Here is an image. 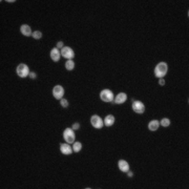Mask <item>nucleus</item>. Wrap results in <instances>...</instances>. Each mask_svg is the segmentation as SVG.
<instances>
[{"label": "nucleus", "mask_w": 189, "mask_h": 189, "mask_svg": "<svg viewBox=\"0 0 189 189\" xmlns=\"http://www.w3.org/2000/svg\"><path fill=\"white\" fill-rule=\"evenodd\" d=\"M60 57H61L60 50H59L57 47L52 48V50H50V58H52V60L55 61V62H58L59 59H60Z\"/></svg>", "instance_id": "obj_11"}, {"label": "nucleus", "mask_w": 189, "mask_h": 189, "mask_svg": "<svg viewBox=\"0 0 189 189\" xmlns=\"http://www.w3.org/2000/svg\"><path fill=\"white\" fill-rule=\"evenodd\" d=\"M61 56L64 57L67 60H72V59L75 57V53H74L73 48H71L69 46H64V47L61 50Z\"/></svg>", "instance_id": "obj_6"}, {"label": "nucleus", "mask_w": 189, "mask_h": 189, "mask_svg": "<svg viewBox=\"0 0 189 189\" xmlns=\"http://www.w3.org/2000/svg\"><path fill=\"white\" fill-rule=\"evenodd\" d=\"M90 123H92L93 126L97 129L102 128L103 125H104V121L102 120L101 117H99L98 114H94V116H92V118H90Z\"/></svg>", "instance_id": "obj_5"}, {"label": "nucleus", "mask_w": 189, "mask_h": 189, "mask_svg": "<svg viewBox=\"0 0 189 189\" xmlns=\"http://www.w3.org/2000/svg\"><path fill=\"white\" fill-rule=\"evenodd\" d=\"M127 175H128L129 178H131V177H133V173L131 172L130 170H128V171H127Z\"/></svg>", "instance_id": "obj_25"}, {"label": "nucleus", "mask_w": 189, "mask_h": 189, "mask_svg": "<svg viewBox=\"0 0 189 189\" xmlns=\"http://www.w3.org/2000/svg\"><path fill=\"white\" fill-rule=\"evenodd\" d=\"M29 78H31V79H36L37 75H36L35 73H33V72H31V73H29Z\"/></svg>", "instance_id": "obj_23"}, {"label": "nucleus", "mask_w": 189, "mask_h": 189, "mask_svg": "<svg viewBox=\"0 0 189 189\" xmlns=\"http://www.w3.org/2000/svg\"><path fill=\"white\" fill-rule=\"evenodd\" d=\"M63 138L64 140L66 141V143L72 144L75 142V133H74V129L73 128H65V130L63 131Z\"/></svg>", "instance_id": "obj_4"}, {"label": "nucleus", "mask_w": 189, "mask_h": 189, "mask_svg": "<svg viewBox=\"0 0 189 189\" xmlns=\"http://www.w3.org/2000/svg\"><path fill=\"white\" fill-rule=\"evenodd\" d=\"M160 125H162L163 127H168L170 125V120L168 118H164L162 119V121L160 122Z\"/></svg>", "instance_id": "obj_18"}, {"label": "nucleus", "mask_w": 189, "mask_h": 189, "mask_svg": "<svg viewBox=\"0 0 189 189\" xmlns=\"http://www.w3.org/2000/svg\"><path fill=\"white\" fill-rule=\"evenodd\" d=\"M60 104H61V106H62V107H67V106H69V101H67L66 99H61L60 100Z\"/></svg>", "instance_id": "obj_20"}, {"label": "nucleus", "mask_w": 189, "mask_h": 189, "mask_svg": "<svg viewBox=\"0 0 189 189\" xmlns=\"http://www.w3.org/2000/svg\"><path fill=\"white\" fill-rule=\"evenodd\" d=\"M100 98H101V100L104 102H112L114 99V96L111 90L106 88V90H101V93H100Z\"/></svg>", "instance_id": "obj_3"}, {"label": "nucleus", "mask_w": 189, "mask_h": 189, "mask_svg": "<svg viewBox=\"0 0 189 189\" xmlns=\"http://www.w3.org/2000/svg\"><path fill=\"white\" fill-rule=\"evenodd\" d=\"M159 126H160V122H159L158 120H152V121H150V122L148 123V129H149L150 131L158 130Z\"/></svg>", "instance_id": "obj_14"}, {"label": "nucleus", "mask_w": 189, "mask_h": 189, "mask_svg": "<svg viewBox=\"0 0 189 189\" xmlns=\"http://www.w3.org/2000/svg\"><path fill=\"white\" fill-rule=\"evenodd\" d=\"M60 151L61 154H65V156H69V154H72V152H73V147L69 143L60 144Z\"/></svg>", "instance_id": "obj_9"}, {"label": "nucleus", "mask_w": 189, "mask_h": 189, "mask_svg": "<svg viewBox=\"0 0 189 189\" xmlns=\"http://www.w3.org/2000/svg\"><path fill=\"white\" fill-rule=\"evenodd\" d=\"M127 100V95L125 93H119L118 95L114 97V101L116 104H123Z\"/></svg>", "instance_id": "obj_10"}, {"label": "nucleus", "mask_w": 189, "mask_h": 189, "mask_svg": "<svg viewBox=\"0 0 189 189\" xmlns=\"http://www.w3.org/2000/svg\"><path fill=\"white\" fill-rule=\"evenodd\" d=\"M20 32L23 36H26V37H29V36H32V34H33L32 33V29H31V27H29V25H27V24L21 25Z\"/></svg>", "instance_id": "obj_13"}, {"label": "nucleus", "mask_w": 189, "mask_h": 189, "mask_svg": "<svg viewBox=\"0 0 189 189\" xmlns=\"http://www.w3.org/2000/svg\"><path fill=\"white\" fill-rule=\"evenodd\" d=\"M53 95H54L55 99L61 100L63 98V96H64V88L61 85H56L53 88Z\"/></svg>", "instance_id": "obj_7"}, {"label": "nucleus", "mask_w": 189, "mask_h": 189, "mask_svg": "<svg viewBox=\"0 0 189 189\" xmlns=\"http://www.w3.org/2000/svg\"><path fill=\"white\" fill-rule=\"evenodd\" d=\"M74 67H75V62L73 60H67L66 63H65V69L67 71H73Z\"/></svg>", "instance_id": "obj_16"}, {"label": "nucleus", "mask_w": 189, "mask_h": 189, "mask_svg": "<svg viewBox=\"0 0 189 189\" xmlns=\"http://www.w3.org/2000/svg\"><path fill=\"white\" fill-rule=\"evenodd\" d=\"M16 73L20 78H25V77H27V76H29V73H31V72H29V69L26 64L21 63V64H19L18 66H17Z\"/></svg>", "instance_id": "obj_2"}, {"label": "nucleus", "mask_w": 189, "mask_h": 189, "mask_svg": "<svg viewBox=\"0 0 189 189\" xmlns=\"http://www.w3.org/2000/svg\"><path fill=\"white\" fill-rule=\"evenodd\" d=\"M159 84H160L161 86H163V85H165V80L163 79V78H161L160 80H159Z\"/></svg>", "instance_id": "obj_24"}, {"label": "nucleus", "mask_w": 189, "mask_h": 189, "mask_svg": "<svg viewBox=\"0 0 189 189\" xmlns=\"http://www.w3.org/2000/svg\"><path fill=\"white\" fill-rule=\"evenodd\" d=\"M118 166H119V169H120L122 172H127V171L129 170V164L125 160H119Z\"/></svg>", "instance_id": "obj_12"}, {"label": "nucleus", "mask_w": 189, "mask_h": 189, "mask_svg": "<svg viewBox=\"0 0 189 189\" xmlns=\"http://www.w3.org/2000/svg\"><path fill=\"white\" fill-rule=\"evenodd\" d=\"M72 128H73L74 130H78V129L80 128V124H79V123H75V124L72 126Z\"/></svg>", "instance_id": "obj_21"}, {"label": "nucleus", "mask_w": 189, "mask_h": 189, "mask_svg": "<svg viewBox=\"0 0 189 189\" xmlns=\"http://www.w3.org/2000/svg\"><path fill=\"white\" fill-rule=\"evenodd\" d=\"M32 36H33V38L34 39H36V40H38V39H41V37H42V33L40 31H35L33 34H32Z\"/></svg>", "instance_id": "obj_19"}, {"label": "nucleus", "mask_w": 189, "mask_h": 189, "mask_svg": "<svg viewBox=\"0 0 189 189\" xmlns=\"http://www.w3.org/2000/svg\"><path fill=\"white\" fill-rule=\"evenodd\" d=\"M58 50H60V48H63L64 46H63V42L62 41H59L58 43H57V46H56Z\"/></svg>", "instance_id": "obj_22"}, {"label": "nucleus", "mask_w": 189, "mask_h": 189, "mask_svg": "<svg viewBox=\"0 0 189 189\" xmlns=\"http://www.w3.org/2000/svg\"><path fill=\"white\" fill-rule=\"evenodd\" d=\"M133 109L137 114H143L145 111V105L141 101H133Z\"/></svg>", "instance_id": "obj_8"}, {"label": "nucleus", "mask_w": 189, "mask_h": 189, "mask_svg": "<svg viewBox=\"0 0 189 189\" xmlns=\"http://www.w3.org/2000/svg\"><path fill=\"white\" fill-rule=\"evenodd\" d=\"M168 71V66H167V63L165 62H160L157 64V66L154 67V76L159 79L163 78L167 74Z\"/></svg>", "instance_id": "obj_1"}, {"label": "nucleus", "mask_w": 189, "mask_h": 189, "mask_svg": "<svg viewBox=\"0 0 189 189\" xmlns=\"http://www.w3.org/2000/svg\"><path fill=\"white\" fill-rule=\"evenodd\" d=\"M82 148V144L80 142H74V145H73V151L75 152H79Z\"/></svg>", "instance_id": "obj_17"}, {"label": "nucleus", "mask_w": 189, "mask_h": 189, "mask_svg": "<svg viewBox=\"0 0 189 189\" xmlns=\"http://www.w3.org/2000/svg\"><path fill=\"white\" fill-rule=\"evenodd\" d=\"M114 117L112 116V114H108V116L105 117V119H104V125L107 127L111 126V125H114Z\"/></svg>", "instance_id": "obj_15"}]
</instances>
